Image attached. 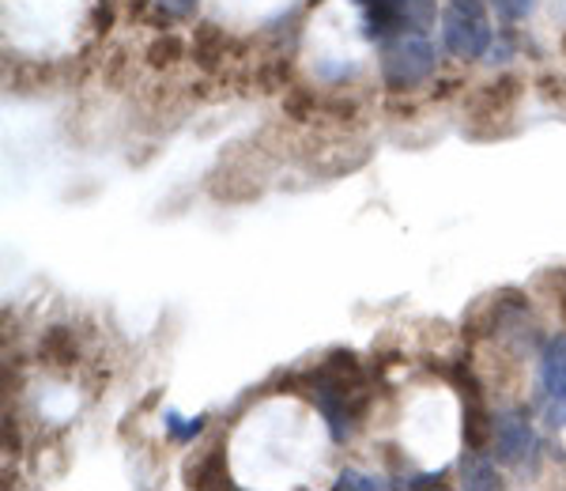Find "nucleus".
Wrapping results in <instances>:
<instances>
[{
  "instance_id": "nucleus-1",
  "label": "nucleus",
  "mask_w": 566,
  "mask_h": 491,
  "mask_svg": "<svg viewBox=\"0 0 566 491\" xmlns=\"http://www.w3.org/2000/svg\"><path fill=\"white\" fill-rule=\"evenodd\" d=\"M438 65L434 45L423 34H400L381 50V80L389 91H412L423 80H431Z\"/></svg>"
},
{
  "instance_id": "nucleus-2",
  "label": "nucleus",
  "mask_w": 566,
  "mask_h": 491,
  "mask_svg": "<svg viewBox=\"0 0 566 491\" xmlns=\"http://www.w3.org/2000/svg\"><path fill=\"white\" fill-rule=\"evenodd\" d=\"M541 397H544V420L552 427H566V333L552 336L544 344Z\"/></svg>"
},
{
  "instance_id": "nucleus-3",
  "label": "nucleus",
  "mask_w": 566,
  "mask_h": 491,
  "mask_svg": "<svg viewBox=\"0 0 566 491\" xmlns=\"http://www.w3.org/2000/svg\"><path fill=\"white\" fill-rule=\"evenodd\" d=\"M442 39L446 50L461 61H476L491 45V27L476 12H461V8H446L442 15Z\"/></svg>"
},
{
  "instance_id": "nucleus-4",
  "label": "nucleus",
  "mask_w": 566,
  "mask_h": 491,
  "mask_svg": "<svg viewBox=\"0 0 566 491\" xmlns=\"http://www.w3.org/2000/svg\"><path fill=\"white\" fill-rule=\"evenodd\" d=\"M536 435L533 424H528L525 412H502L495 420V453L502 466H522V461L533 453Z\"/></svg>"
},
{
  "instance_id": "nucleus-5",
  "label": "nucleus",
  "mask_w": 566,
  "mask_h": 491,
  "mask_svg": "<svg viewBox=\"0 0 566 491\" xmlns=\"http://www.w3.org/2000/svg\"><path fill=\"white\" fill-rule=\"evenodd\" d=\"M355 4H359L363 23H367V39H386V34H392L405 23L400 0H355Z\"/></svg>"
},
{
  "instance_id": "nucleus-6",
  "label": "nucleus",
  "mask_w": 566,
  "mask_h": 491,
  "mask_svg": "<svg viewBox=\"0 0 566 491\" xmlns=\"http://www.w3.org/2000/svg\"><path fill=\"white\" fill-rule=\"evenodd\" d=\"M495 442V420L488 416L480 394L464 397V447L469 450H488Z\"/></svg>"
},
{
  "instance_id": "nucleus-7",
  "label": "nucleus",
  "mask_w": 566,
  "mask_h": 491,
  "mask_svg": "<svg viewBox=\"0 0 566 491\" xmlns=\"http://www.w3.org/2000/svg\"><path fill=\"white\" fill-rule=\"evenodd\" d=\"M186 484L189 488H231V472H227V466H223V450H212L208 453L200 466H189L186 469Z\"/></svg>"
},
{
  "instance_id": "nucleus-8",
  "label": "nucleus",
  "mask_w": 566,
  "mask_h": 491,
  "mask_svg": "<svg viewBox=\"0 0 566 491\" xmlns=\"http://www.w3.org/2000/svg\"><path fill=\"white\" fill-rule=\"evenodd\" d=\"M464 488L472 491H495L502 480H499V469L491 466V458H483V450H469L464 453Z\"/></svg>"
},
{
  "instance_id": "nucleus-9",
  "label": "nucleus",
  "mask_w": 566,
  "mask_h": 491,
  "mask_svg": "<svg viewBox=\"0 0 566 491\" xmlns=\"http://www.w3.org/2000/svg\"><path fill=\"white\" fill-rule=\"evenodd\" d=\"M193 53H197L200 69L212 72V69L219 65V58H223V53H227V39H223V31H219L216 23H200V27H197V39H193Z\"/></svg>"
},
{
  "instance_id": "nucleus-10",
  "label": "nucleus",
  "mask_w": 566,
  "mask_h": 491,
  "mask_svg": "<svg viewBox=\"0 0 566 491\" xmlns=\"http://www.w3.org/2000/svg\"><path fill=\"white\" fill-rule=\"evenodd\" d=\"M42 352H45V356H50L53 363H72V359H76V341H72V333L65 330V325H57V330L45 333Z\"/></svg>"
},
{
  "instance_id": "nucleus-11",
  "label": "nucleus",
  "mask_w": 566,
  "mask_h": 491,
  "mask_svg": "<svg viewBox=\"0 0 566 491\" xmlns=\"http://www.w3.org/2000/svg\"><path fill=\"white\" fill-rule=\"evenodd\" d=\"M181 53H186V45H181L178 34H163V39H155L148 45V61H151L155 69L175 65V61H181Z\"/></svg>"
},
{
  "instance_id": "nucleus-12",
  "label": "nucleus",
  "mask_w": 566,
  "mask_h": 491,
  "mask_svg": "<svg viewBox=\"0 0 566 491\" xmlns=\"http://www.w3.org/2000/svg\"><path fill=\"white\" fill-rule=\"evenodd\" d=\"M167 431L175 435V439H197L200 431H205V416H197V420H186V416L178 412H167Z\"/></svg>"
},
{
  "instance_id": "nucleus-13",
  "label": "nucleus",
  "mask_w": 566,
  "mask_h": 491,
  "mask_svg": "<svg viewBox=\"0 0 566 491\" xmlns=\"http://www.w3.org/2000/svg\"><path fill=\"white\" fill-rule=\"evenodd\" d=\"M400 8H405V23L416 27L434 23V0H400Z\"/></svg>"
},
{
  "instance_id": "nucleus-14",
  "label": "nucleus",
  "mask_w": 566,
  "mask_h": 491,
  "mask_svg": "<svg viewBox=\"0 0 566 491\" xmlns=\"http://www.w3.org/2000/svg\"><path fill=\"white\" fill-rule=\"evenodd\" d=\"M333 488H355V491H381V488H389L386 480H378V477H367V472H340V480H333Z\"/></svg>"
},
{
  "instance_id": "nucleus-15",
  "label": "nucleus",
  "mask_w": 566,
  "mask_h": 491,
  "mask_svg": "<svg viewBox=\"0 0 566 491\" xmlns=\"http://www.w3.org/2000/svg\"><path fill=\"white\" fill-rule=\"evenodd\" d=\"M495 4H499V15H502V20L514 23V20H525V15L533 12L536 0H495Z\"/></svg>"
},
{
  "instance_id": "nucleus-16",
  "label": "nucleus",
  "mask_w": 566,
  "mask_h": 491,
  "mask_svg": "<svg viewBox=\"0 0 566 491\" xmlns=\"http://www.w3.org/2000/svg\"><path fill=\"white\" fill-rule=\"evenodd\" d=\"M163 8H170V15H189L197 8V0H159Z\"/></svg>"
},
{
  "instance_id": "nucleus-17",
  "label": "nucleus",
  "mask_w": 566,
  "mask_h": 491,
  "mask_svg": "<svg viewBox=\"0 0 566 491\" xmlns=\"http://www.w3.org/2000/svg\"><path fill=\"white\" fill-rule=\"evenodd\" d=\"M450 8H461V12H476V15H483V0H450Z\"/></svg>"
},
{
  "instance_id": "nucleus-18",
  "label": "nucleus",
  "mask_w": 566,
  "mask_h": 491,
  "mask_svg": "<svg viewBox=\"0 0 566 491\" xmlns=\"http://www.w3.org/2000/svg\"><path fill=\"white\" fill-rule=\"evenodd\" d=\"M314 4H317V0H314Z\"/></svg>"
}]
</instances>
